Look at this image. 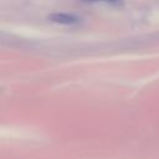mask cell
Masks as SVG:
<instances>
[{
  "mask_svg": "<svg viewBox=\"0 0 159 159\" xmlns=\"http://www.w3.org/2000/svg\"><path fill=\"white\" fill-rule=\"evenodd\" d=\"M48 20L55 22V24H60V25H73L78 22V17L73 14H67V12H53L50 14Z\"/></svg>",
  "mask_w": 159,
  "mask_h": 159,
  "instance_id": "6da1fadb",
  "label": "cell"
},
{
  "mask_svg": "<svg viewBox=\"0 0 159 159\" xmlns=\"http://www.w3.org/2000/svg\"><path fill=\"white\" fill-rule=\"evenodd\" d=\"M104 1H117V0H104Z\"/></svg>",
  "mask_w": 159,
  "mask_h": 159,
  "instance_id": "7a4b0ae2",
  "label": "cell"
}]
</instances>
